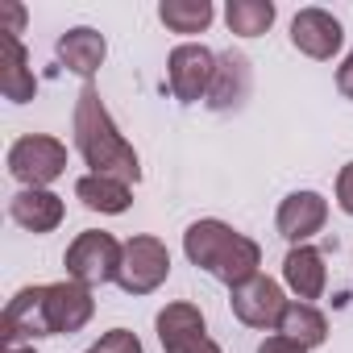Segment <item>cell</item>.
I'll return each instance as SVG.
<instances>
[{
	"label": "cell",
	"instance_id": "16",
	"mask_svg": "<svg viewBox=\"0 0 353 353\" xmlns=\"http://www.w3.org/2000/svg\"><path fill=\"white\" fill-rule=\"evenodd\" d=\"M54 54H59V63H63L71 75H79V79H92V75L104 67L108 42H104V34H96L92 26H75V30H67V34L59 38Z\"/></svg>",
	"mask_w": 353,
	"mask_h": 353
},
{
	"label": "cell",
	"instance_id": "28",
	"mask_svg": "<svg viewBox=\"0 0 353 353\" xmlns=\"http://www.w3.org/2000/svg\"><path fill=\"white\" fill-rule=\"evenodd\" d=\"M208 353H221V345H212V349H208Z\"/></svg>",
	"mask_w": 353,
	"mask_h": 353
},
{
	"label": "cell",
	"instance_id": "5",
	"mask_svg": "<svg viewBox=\"0 0 353 353\" xmlns=\"http://www.w3.org/2000/svg\"><path fill=\"white\" fill-rule=\"evenodd\" d=\"M170 274V254L158 237L150 233H137L125 241V254H121V274H117V287L125 295H150L166 283Z\"/></svg>",
	"mask_w": 353,
	"mask_h": 353
},
{
	"label": "cell",
	"instance_id": "29",
	"mask_svg": "<svg viewBox=\"0 0 353 353\" xmlns=\"http://www.w3.org/2000/svg\"><path fill=\"white\" fill-rule=\"evenodd\" d=\"M88 353H96V349H88Z\"/></svg>",
	"mask_w": 353,
	"mask_h": 353
},
{
	"label": "cell",
	"instance_id": "3",
	"mask_svg": "<svg viewBox=\"0 0 353 353\" xmlns=\"http://www.w3.org/2000/svg\"><path fill=\"white\" fill-rule=\"evenodd\" d=\"M121 254H125V241H117L112 233H100V229H88L79 233L67 254H63V266H67V279L79 283V287H104V283H117L121 274Z\"/></svg>",
	"mask_w": 353,
	"mask_h": 353
},
{
	"label": "cell",
	"instance_id": "18",
	"mask_svg": "<svg viewBox=\"0 0 353 353\" xmlns=\"http://www.w3.org/2000/svg\"><path fill=\"white\" fill-rule=\"evenodd\" d=\"M0 92H5V100H13V104H26L38 92V79H34V67H30V54H26L21 38H5V59H0Z\"/></svg>",
	"mask_w": 353,
	"mask_h": 353
},
{
	"label": "cell",
	"instance_id": "22",
	"mask_svg": "<svg viewBox=\"0 0 353 353\" xmlns=\"http://www.w3.org/2000/svg\"><path fill=\"white\" fill-rule=\"evenodd\" d=\"M92 349L96 353H145L141 341H137V332H129V328H108Z\"/></svg>",
	"mask_w": 353,
	"mask_h": 353
},
{
	"label": "cell",
	"instance_id": "13",
	"mask_svg": "<svg viewBox=\"0 0 353 353\" xmlns=\"http://www.w3.org/2000/svg\"><path fill=\"white\" fill-rule=\"evenodd\" d=\"M254 92V67L245 54L237 50H225L216 54V75H212V88H208V108L212 112H229V108H241Z\"/></svg>",
	"mask_w": 353,
	"mask_h": 353
},
{
	"label": "cell",
	"instance_id": "2",
	"mask_svg": "<svg viewBox=\"0 0 353 353\" xmlns=\"http://www.w3.org/2000/svg\"><path fill=\"white\" fill-rule=\"evenodd\" d=\"M183 254H188L192 266L208 270V274H212L216 283H225L229 291L241 287V283H250L254 274H262V270H258V266H262V245H258L254 237L237 233L233 225L212 221V216L188 225V233H183Z\"/></svg>",
	"mask_w": 353,
	"mask_h": 353
},
{
	"label": "cell",
	"instance_id": "7",
	"mask_svg": "<svg viewBox=\"0 0 353 353\" xmlns=\"http://www.w3.org/2000/svg\"><path fill=\"white\" fill-rule=\"evenodd\" d=\"M158 328V341H162V353H208L216 341L208 336V324H204V312L188 299L179 303H166L154 320Z\"/></svg>",
	"mask_w": 353,
	"mask_h": 353
},
{
	"label": "cell",
	"instance_id": "27",
	"mask_svg": "<svg viewBox=\"0 0 353 353\" xmlns=\"http://www.w3.org/2000/svg\"><path fill=\"white\" fill-rule=\"evenodd\" d=\"M5 353H38V349L26 345V341H13V345H5Z\"/></svg>",
	"mask_w": 353,
	"mask_h": 353
},
{
	"label": "cell",
	"instance_id": "14",
	"mask_svg": "<svg viewBox=\"0 0 353 353\" xmlns=\"http://www.w3.org/2000/svg\"><path fill=\"white\" fill-rule=\"evenodd\" d=\"M9 216L26 229V233H54L67 216L63 200L50 192V188H21L13 200H9Z\"/></svg>",
	"mask_w": 353,
	"mask_h": 353
},
{
	"label": "cell",
	"instance_id": "9",
	"mask_svg": "<svg viewBox=\"0 0 353 353\" xmlns=\"http://www.w3.org/2000/svg\"><path fill=\"white\" fill-rule=\"evenodd\" d=\"M0 336H5V345H13V341L34 345L38 336H54L50 316H46V287H21L9 299L5 320H0Z\"/></svg>",
	"mask_w": 353,
	"mask_h": 353
},
{
	"label": "cell",
	"instance_id": "12",
	"mask_svg": "<svg viewBox=\"0 0 353 353\" xmlns=\"http://www.w3.org/2000/svg\"><path fill=\"white\" fill-rule=\"evenodd\" d=\"M46 316H50V332L54 336H71L79 328H88V320L96 316V299L88 287L63 279V283H46Z\"/></svg>",
	"mask_w": 353,
	"mask_h": 353
},
{
	"label": "cell",
	"instance_id": "26",
	"mask_svg": "<svg viewBox=\"0 0 353 353\" xmlns=\"http://www.w3.org/2000/svg\"><path fill=\"white\" fill-rule=\"evenodd\" d=\"M336 92H341L345 100H353V50H349L345 63L336 67Z\"/></svg>",
	"mask_w": 353,
	"mask_h": 353
},
{
	"label": "cell",
	"instance_id": "20",
	"mask_svg": "<svg viewBox=\"0 0 353 353\" xmlns=\"http://www.w3.org/2000/svg\"><path fill=\"white\" fill-rule=\"evenodd\" d=\"M274 17H279L274 0H229L225 5V26L237 38H262L274 26Z\"/></svg>",
	"mask_w": 353,
	"mask_h": 353
},
{
	"label": "cell",
	"instance_id": "17",
	"mask_svg": "<svg viewBox=\"0 0 353 353\" xmlns=\"http://www.w3.org/2000/svg\"><path fill=\"white\" fill-rule=\"evenodd\" d=\"M75 196L83 200V208L104 212V216H121L133 204V188L125 179H112V174H83L75 183Z\"/></svg>",
	"mask_w": 353,
	"mask_h": 353
},
{
	"label": "cell",
	"instance_id": "8",
	"mask_svg": "<svg viewBox=\"0 0 353 353\" xmlns=\"http://www.w3.org/2000/svg\"><path fill=\"white\" fill-rule=\"evenodd\" d=\"M229 303H233V316L241 324H250V328H279V320H283V312H287L291 299H287V291L274 279L254 274L250 283H241V287L229 291Z\"/></svg>",
	"mask_w": 353,
	"mask_h": 353
},
{
	"label": "cell",
	"instance_id": "21",
	"mask_svg": "<svg viewBox=\"0 0 353 353\" xmlns=\"http://www.w3.org/2000/svg\"><path fill=\"white\" fill-rule=\"evenodd\" d=\"M212 17H216L212 0H162L158 5V21L170 34H204Z\"/></svg>",
	"mask_w": 353,
	"mask_h": 353
},
{
	"label": "cell",
	"instance_id": "10",
	"mask_svg": "<svg viewBox=\"0 0 353 353\" xmlns=\"http://www.w3.org/2000/svg\"><path fill=\"white\" fill-rule=\"evenodd\" d=\"M291 46L316 63H328L345 46V30L328 9H299L291 21Z\"/></svg>",
	"mask_w": 353,
	"mask_h": 353
},
{
	"label": "cell",
	"instance_id": "23",
	"mask_svg": "<svg viewBox=\"0 0 353 353\" xmlns=\"http://www.w3.org/2000/svg\"><path fill=\"white\" fill-rule=\"evenodd\" d=\"M336 208L345 216H353V162H345L336 174Z\"/></svg>",
	"mask_w": 353,
	"mask_h": 353
},
{
	"label": "cell",
	"instance_id": "4",
	"mask_svg": "<svg viewBox=\"0 0 353 353\" xmlns=\"http://www.w3.org/2000/svg\"><path fill=\"white\" fill-rule=\"evenodd\" d=\"M67 170V145L50 133H26L9 145V174L21 188H50Z\"/></svg>",
	"mask_w": 353,
	"mask_h": 353
},
{
	"label": "cell",
	"instance_id": "11",
	"mask_svg": "<svg viewBox=\"0 0 353 353\" xmlns=\"http://www.w3.org/2000/svg\"><path fill=\"white\" fill-rule=\"evenodd\" d=\"M324 221H328V200L320 192H291L274 212V229L291 245H307L324 229Z\"/></svg>",
	"mask_w": 353,
	"mask_h": 353
},
{
	"label": "cell",
	"instance_id": "15",
	"mask_svg": "<svg viewBox=\"0 0 353 353\" xmlns=\"http://www.w3.org/2000/svg\"><path fill=\"white\" fill-rule=\"evenodd\" d=\"M283 283L295 299L312 303L324 295L328 287V266H324V254L312 250V245H291L287 258H283Z\"/></svg>",
	"mask_w": 353,
	"mask_h": 353
},
{
	"label": "cell",
	"instance_id": "6",
	"mask_svg": "<svg viewBox=\"0 0 353 353\" xmlns=\"http://www.w3.org/2000/svg\"><path fill=\"white\" fill-rule=\"evenodd\" d=\"M212 75H216V54L200 42H183L174 46L170 59H166V83H170V96L179 104H200L208 100V88H212Z\"/></svg>",
	"mask_w": 353,
	"mask_h": 353
},
{
	"label": "cell",
	"instance_id": "1",
	"mask_svg": "<svg viewBox=\"0 0 353 353\" xmlns=\"http://www.w3.org/2000/svg\"><path fill=\"white\" fill-rule=\"evenodd\" d=\"M75 150L83 154L92 174H112V179H125L129 188L141 179V158H137L133 141L108 117L96 83H83V92L75 100Z\"/></svg>",
	"mask_w": 353,
	"mask_h": 353
},
{
	"label": "cell",
	"instance_id": "19",
	"mask_svg": "<svg viewBox=\"0 0 353 353\" xmlns=\"http://www.w3.org/2000/svg\"><path fill=\"white\" fill-rule=\"evenodd\" d=\"M274 332L291 336V341H295V345H303V349H316V345H324V341H328V320H324V312H320L316 303L291 299Z\"/></svg>",
	"mask_w": 353,
	"mask_h": 353
},
{
	"label": "cell",
	"instance_id": "24",
	"mask_svg": "<svg viewBox=\"0 0 353 353\" xmlns=\"http://www.w3.org/2000/svg\"><path fill=\"white\" fill-rule=\"evenodd\" d=\"M0 34L5 38H21V26H26V5H0Z\"/></svg>",
	"mask_w": 353,
	"mask_h": 353
},
{
	"label": "cell",
	"instance_id": "25",
	"mask_svg": "<svg viewBox=\"0 0 353 353\" xmlns=\"http://www.w3.org/2000/svg\"><path fill=\"white\" fill-rule=\"evenodd\" d=\"M258 353H307L303 345H295L291 336H283V332H270L262 345H258Z\"/></svg>",
	"mask_w": 353,
	"mask_h": 353
}]
</instances>
